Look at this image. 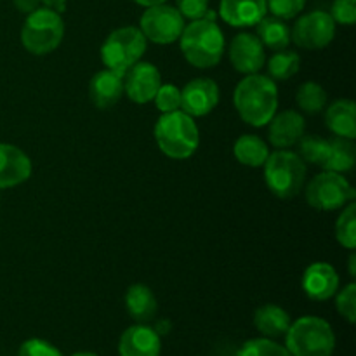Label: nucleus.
<instances>
[{"label": "nucleus", "mask_w": 356, "mask_h": 356, "mask_svg": "<svg viewBox=\"0 0 356 356\" xmlns=\"http://www.w3.org/2000/svg\"><path fill=\"white\" fill-rule=\"evenodd\" d=\"M238 356H292L289 350L275 341L266 339H250L240 348Z\"/></svg>", "instance_id": "obj_30"}, {"label": "nucleus", "mask_w": 356, "mask_h": 356, "mask_svg": "<svg viewBox=\"0 0 356 356\" xmlns=\"http://www.w3.org/2000/svg\"><path fill=\"white\" fill-rule=\"evenodd\" d=\"M299 153L305 162L313 163V165L322 167L323 160L327 156V149H329V139H323L320 136H302L299 139Z\"/></svg>", "instance_id": "obj_29"}, {"label": "nucleus", "mask_w": 356, "mask_h": 356, "mask_svg": "<svg viewBox=\"0 0 356 356\" xmlns=\"http://www.w3.org/2000/svg\"><path fill=\"white\" fill-rule=\"evenodd\" d=\"M336 306L339 315H343L350 323H355V316H356V285L355 284H348L346 287L337 294Z\"/></svg>", "instance_id": "obj_33"}, {"label": "nucleus", "mask_w": 356, "mask_h": 356, "mask_svg": "<svg viewBox=\"0 0 356 356\" xmlns=\"http://www.w3.org/2000/svg\"><path fill=\"white\" fill-rule=\"evenodd\" d=\"M268 13L266 0H221L219 16L235 28L256 26Z\"/></svg>", "instance_id": "obj_18"}, {"label": "nucleus", "mask_w": 356, "mask_h": 356, "mask_svg": "<svg viewBox=\"0 0 356 356\" xmlns=\"http://www.w3.org/2000/svg\"><path fill=\"white\" fill-rule=\"evenodd\" d=\"M125 308L132 320H136L138 323H148L155 318L159 305H156L155 294L148 285L134 284L125 292Z\"/></svg>", "instance_id": "obj_20"}, {"label": "nucleus", "mask_w": 356, "mask_h": 356, "mask_svg": "<svg viewBox=\"0 0 356 356\" xmlns=\"http://www.w3.org/2000/svg\"><path fill=\"white\" fill-rule=\"evenodd\" d=\"M268 76L271 80H278V82H284V80L292 79L296 73L301 68V58H299L298 52L294 51H277V54L271 56L268 59Z\"/></svg>", "instance_id": "obj_26"}, {"label": "nucleus", "mask_w": 356, "mask_h": 356, "mask_svg": "<svg viewBox=\"0 0 356 356\" xmlns=\"http://www.w3.org/2000/svg\"><path fill=\"white\" fill-rule=\"evenodd\" d=\"M17 356H63L58 348L44 339H28L21 344Z\"/></svg>", "instance_id": "obj_35"}, {"label": "nucleus", "mask_w": 356, "mask_h": 356, "mask_svg": "<svg viewBox=\"0 0 356 356\" xmlns=\"http://www.w3.org/2000/svg\"><path fill=\"white\" fill-rule=\"evenodd\" d=\"M301 285L312 301H329L339 289V275L329 263H313L306 268Z\"/></svg>", "instance_id": "obj_14"}, {"label": "nucleus", "mask_w": 356, "mask_h": 356, "mask_svg": "<svg viewBox=\"0 0 356 356\" xmlns=\"http://www.w3.org/2000/svg\"><path fill=\"white\" fill-rule=\"evenodd\" d=\"M169 329H170V323L167 322V320H162V322H159V323H156V327H155V332L159 334V336H160V334H162V336H163V334H167V332H169Z\"/></svg>", "instance_id": "obj_39"}, {"label": "nucleus", "mask_w": 356, "mask_h": 356, "mask_svg": "<svg viewBox=\"0 0 356 356\" xmlns=\"http://www.w3.org/2000/svg\"><path fill=\"white\" fill-rule=\"evenodd\" d=\"M327 90L316 82H305L296 92V103L306 113H320L327 106Z\"/></svg>", "instance_id": "obj_27"}, {"label": "nucleus", "mask_w": 356, "mask_h": 356, "mask_svg": "<svg viewBox=\"0 0 356 356\" xmlns=\"http://www.w3.org/2000/svg\"><path fill=\"white\" fill-rule=\"evenodd\" d=\"M233 153L235 159L238 160L242 165L245 167H263L266 162L270 149L268 145L256 134H243L236 139L235 146H233Z\"/></svg>", "instance_id": "obj_25"}, {"label": "nucleus", "mask_w": 356, "mask_h": 356, "mask_svg": "<svg viewBox=\"0 0 356 356\" xmlns=\"http://www.w3.org/2000/svg\"><path fill=\"white\" fill-rule=\"evenodd\" d=\"M356 197L355 188L339 172L323 170L306 186V202L316 211L330 212L346 207Z\"/></svg>", "instance_id": "obj_8"}, {"label": "nucleus", "mask_w": 356, "mask_h": 356, "mask_svg": "<svg viewBox=\"0 0 356 356\" xmlns=\"http://www.w3.org/2000/svg\"><path fill=\"white\" fill-rule=\"evenodd\" d=\"M122 94H124V75L113 72V70H101L90 79V101L99 110L113 108L120 101Z\"/></svg>", "instance_id": "obj_19"}, {"label": "nucleus", "mask_w": 356, "mask_h": 356, "mask_svg": "<svg viewBox=\"0 0 356 356\" xmlns=\"http://www.w3.org/2000/svg\"><path fill=\"white\" fill-rule=\"evenodd\" d=\"M162 353V341L155 329L138 323L122 334L118 343L120 356H160Z\"/></svg>", "instance_id": "obj_16"}, {"label": "nucleus", "mask_w": 356, "mask_h": 356, "mask_svg": "<svg viewBox=\"0 0 356 356\" xmlns=\"http://www.w3.org/2000/svg\"><path fill=\"white\" fill-rule=\"evenodd\" d=\"M65 37L61 14L47 7H38L28 14L21 30V44L30 54L45 56L56 51Z\"/></svg>", "instance_id": "obj_6"}, {"label": "nucleus", "mask_w": 356, "mask_h": 356, "mask_svg": "<svg viewBox=\"0 0 356 356\" xmlns=\"http://www.w3.org/2000/svg\"><path fill=\"white\" fill-rule=\"evenodd\" d=\"M31 176V160L14 145L0 143V190L13 188Z\"/></svg>", "instance_id": "obj_17"}, {"label": "nucleus", "mask_w": 356, "mask_h": 356, "mask_svg": "<svg viewBox=\"0 0 356 356\" xmlns=\"http://www.w3.org/2000/svg\"><path fill=\"white\" fill-rule=\"evenodd\" d=\"M254 325L263 336L282 337L291 327V316L277 305H264L254 313Z\"/></svg>", "instance_id": "obj_22"}, {"label": "nucleus", "mask_w": 356, "mask_h": 356, "mask_svg": "<svg viewBox=\"0 0 356 356\" xmlns=\"http://www.w3.org/2000/svg\"><path fill=\"white\" fill-rule=\"evenodd\" d=\"M146 38L136 26H122L111 31L101 45V61L108 70L125 75L143 58Z\"/></svg>", "instance_id": "obj_7"}, {"label": "nucleus", "mask_w": 356, "mask_h": 356, "mask_svg": "<svg viewBox=\"0 0 356 356\" xmlns=\"http://www.w3.org/2000/svg\"><path fill=\"white\" fill-rule=\"evenodd\" d=\"M219 103V87L212 79H195L181 90V110L190 117H205Z\"/></svg>", "instance_id": "obj_12"}, {"label": "nucleus", "mask_w": 356, "mask_h": 356, "mask_svg": "<svg viewBox=\"0 0 356 356\" xmlns=\"http://www.w3.org/2000/svg\"><path fill=\"white\" fill-rule=\"evenodd\" d=\"M14 6H16V9L19 10V13L30 14L33 13L35 9H38L40 0H14Z\"/></svg>", "instance_id": "obj_37"}, {"label": "nucleus", "mask_w": 356, "mask_h": 356, "mask_svg": "<svg viewBox=\"0 0 356 356\" xmlns=\"http://www.w3.org/2000/svg\"><path fill=\"white\" fill-rule=\"evenodd\" d=\"M153 101H155L160 113H170V111L181 110V89H177L172 83L160 86Z\"/></svg>", "instance_id": "obj_31"}, {"label": "nucleus", "mask_w": 356, "mask_h": 356, "mask_svg": "<svg viewBox=\"0 0 356 356\" xmlns=\"http://www.w3.org/2000/svg\"><path fill=\"white\" fill-rule=\"evenodd\" d=\"M134 2L143 7H152V6H159V3H165L167 0H134Z\"/></svg>", "instance_id": "obj_40"}, {"label": "nucleus", "mask_w": 356, "mask_h": 356, "mask_svg": "<svg viewBox=\"0 0 356 356\" xmlns=\"http://www.w3.org/2000/svg\"><path fill=\"white\" fill-rule=\"evenodd\" d=\"M287 350L292 356H332L336 336L327 320L302 316L287 330Z\"/></svg>", "instance_id": "obj_5"}, {"label": "nucleus", "mask_w": 356, "mask_h": 356, "mask_svg": "<svg viewBox=\"0 0 356 356\" xmlns=\"http://www.w3.org/2000/svg\"><path fill=\"white\" fill-rule=\"evenodd\" d=\"M176 9L188 19H202L209 10V0H176Z\"/></svg>", "instance_id": "obj_36"}, {"label": "nucleus", "mask_w": 356, "mask_h": 356, "mask_svg": "<svg viewBox=\"0 0 356 356\" xmlns=\"http://www.w3.org/2000/svg\"><path fill=\"white\" fill-rule=\"evenodd\" d=\"M325 125L339 138H356V104L351 99H337L327 108Z\"/></svg>", "instance_id": "obj_21"}, {"label": "nucleus", "mask_w": 356, "mask_h": 356, "mask_svg": "<svg viewBox=\"0 0 356 356\" xmlns=\"http://www.w3.org/2000/svg\"><path fill=\"white\" fill-rule=\"evenodd\" d=\"M155 139L160 152L169 159H190L200 145V132L193 117L183 110L162 113L155 124Z\"/></svg>", "instance_id": "obj_3"}, {"label": "nucleus", "mask_w": 356, "mask_h": 356, "mask_svg": "<svg viewBox=\"0 0 356 356\" xmlns=\"http://www.w3.org/2000/svg\"><path fill=\"white\" fill-rule=\"evenodd\" d=\"M162 86V76L159 68L152 63L138 61L124 75V92L131 101L146 104L153 101L156 90Z\"/></svg>", "instance_id": "obj_11"}, {"label": "nucleus", "mask_w": 356, "mask_h": 356, "mask_svg": "<svg viewBox=\"0 0 356 356\" xmlns=\"http://www.w3.org/2000/svg\"><path fill=\"white\" fill-rule=\"evenodd\" d=\"M336 238L346 249L355 250L356 247V204L350 202L341 212L336 222Z\"/></svg>", "instance_id": "obj_28"}, {"label": "nucleus", "mask_w": 356, "mask_h": 356, "mask_svg": "<svg viewBox=\"0 0 356 356\" xmlns=\"http://www.w3.org/2000/svg\"><path fill=\"white\" fill-rule=\"evenodd\" d=\"M355 162L356 153L351 139L339 138V136L329 139V149H327V156L322 163L323 170L343 174L353 169Z\"/></svg>", "instance_id": "obj_23"}, {"label": "nucleus", "mask_w": 356, "mask_h": 356, "mask_svg": "<svg viewBox=\"0 0 356 356\" xmlns=\"http://www.w3.org/2000/svg\"><path fill=\"white\" fill-rule=\"evenodd\" d=\"M268 139L271 145L278 149H287L298 145L299 139L305 136L306 122L299 111L287 110L282 113H275L273 118L268 122Z\"/></svg>", "instance_id": "obj_15"}, {"label": "nucleus", "mask_w": 356, "mask_h": 356, "mask_svg": "<svg viewBox=\"0 0 356 356\" xmlns=\"http://www.w3.org/2000/svg\"><path fill=\"white\" fill-rule=\"evenodd\" d=\"M72 356H97L96 353H89V351H80V353H75Z\"/></svg>", "instance_id": "obj_42"}, {"label": "nucleus", "mask_w": 356, "mask_h": 356, "mask_svg": "<svg viewBox=\"0 0 356 356\" xmlns=\"http://www.w3.org/2000/svg\"><path fill=\"white\" fill-rule=\"evenodd\" d=\"M355 263H356V256H355V254H351V256H350V277H355V275H356Z\"/></svg>", "instance_id": "obj_41"}, {"label": "nucleus", "mask_w": 356, "mask_h": 356, "mask_svg": "<svg viewBox=\"0 0 356 356\" xmlns=\"http://www.w3.org/2000/svg\"><path fill=\"white\" fill-rule=\"evenodd\" d=\"M257 26V38L271 51H284L291 44V28L277 16H264Z\"/></svg>", "instance_id": "obj_24"}, {"label": "nucleus", "mask_w": 356, "mask_h": 356, "mask_svg": "<svg viewBox=\"0 0 356 356\" xmlns=\"http://www.w3.org/2000/svg\"><path fill=\"white\" fill-rule=\"evenodd\" d=\"M240 118L252 127H264L278 108V89L268 75L252 73L240 80L233 96Z\"/></svg>", "instance_id": "obj_1"}, {"label": "nucleus", "mask_w": 356, "mask_h": 356, "mask_svg": "<svg viewBox=\"0 0 356 356\" xmlns=\"http://www.w3.org/2000/svg\"><path fill=\"white\" fill-rule=\"evenodd\" d=\"M184 17L179 10L167 3L146 7L139 21V30L143 31L146 40L153 44L167 45L179 40L184 30Z\"/></svg>", "instance_id": "obj_9"}, {"label": "nucleus", "mask_w": 356, "mask_h": 356, "mask_svg": "<svg viewBox=\"0 0 356 356\" xmlns=\"http://www.w3.org/2000/svg\"><path fill=\"white\" fill-rule=\"evenodd\" d=\"M306 162L294 152L278 149L264 162V179L275 197L291 200L298 197L306 181Z\"/></svg>", "instance_id": "obj_4"}, {"label": "nucleus", "mask_w": 356, "mask_h": 356, "mask_svg": "<svg viewBox=\"0 0 356 356\" xmlns=\"http://www.w3.org/2000/svg\"><path fill=\"white\" fill-rule=\"evenodd\" d=\"M225 35L218 23L207 17L191 21L179 37V47L184 59L195 68H212L225 54Z\"/></svg>", "instance_id": "obj_2"}, {"label": "nucleus", "mask_w": 356, "mask_h": 356, "mask_svg": "<svg viewBox=\"0 0 356 356\" xmlns=\"http://www.w3.org/2000/svg\"><path fill=\"white\" fill-rule=\"evenodd\" d=\"M334 37H336V21L325 10H313L305 14L296 21L294 28L291 30V42L309 51L327 47Z\"/></svg>", "instance_id": "obj_10"}, {"label": "nucleus", "mask_w": 356, "mask_h": 356, "mask_svg": "<svg viewBox=\"0 0 356 356\" xmlns=\"http://www.w3.org/2000/svg\"><path fill=\"white\" fill-rule=\"evenodd\" d=\"M306 0H266V7L271 16H277L280 19L287 21L301 14L305 9Z\"/></svg>", "instance_id": "obj_32"}, {"label": "nucleus", "mask_w": 356, "mask_h": 356, "mask_svg": "<svg viewBox=\"0 0 356 356\" xmlns=\"http://www.w3.org/2000/svg\"><path fill=\"white\" fill-rule=\"evenodd\" d=\"M229 61L236 72L243 75H252L257 73L264 66L266 54H264V45L252 33H238L232 40L228 49Z\"/></svg>", "instance_id": "obj_13"}, {"label": "nucleus", "mask_w": 356, "mask_h": 356, "mask_svg": "<svg viewBox=\"0 0 356 356\" xmlns=\"http://www.w3.org/2000/svg\"><path fill=\"white\" fill-rule=\"evenodd\" d=\"M40 2L44 3L47 9H52L56 10V13L61 14L63 10H66V2H68V0H40Z\"/></svg>", "instance_id": "obj_38"}, {"label": "nucleus", "mask_w": 356, "mask_h": 356, "mask_svg": "<svg viewBox=\"0 0 356 356\" xmlns=\"http://www.w3.org/2000/svg\"><path fill=\"white\" fill-rule=\"evenodd\" d=\"M330 16L336 23L351 26L356 21V0H334Z\"/></svg>", "instance_id": "obj_34"}]
</instances>
